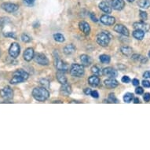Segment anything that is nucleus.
Wrapping results in <instances>:
<instances>
[{
	"instance_id": "obj_11",
	"label": "nucleus",
	"mask_w": 150,
	"mask_h": 150,
	"mask_svg": "<svg viewBox=\"0 0 150 150\" xmlns=\"http://www.w3.org/2000/svg\"><path fill=\"white\" fill-rule=\"evenodd\" d=\"M134 28L135 29H139L143 31L144 32H149L150 29V26L149 24L145 23V21H142V22H135L134 23Z\"/></svg>"
},
{
	"instance_id": "obj_6",
	"label": "nucleus",
	"mask_w": 150,
	"mask_h": 150,
	"mask_svg": "<svg viewBox=\"0 0 150 150\" xmlns=\"http://www.w3.org/2000/svg\"><path fill=\"white\" fill-rule=\"evenodd\" d=\"M35 62L38 63L40 65H48L49 64V60L44 54L42 53H38L34 55Z\"/></svg>"
},
{
	"instance_id": "obj_7",
	"label": "nucleus",
	"mask_w": 150,
	"mask_h": 150,
	"mask_svg": "<svg viewBox=\"0 0 150 150\" xmlns=\"http://www.w3.org/2000/svg\"><path fill=\"white\" fill-rule=\"evenodd\" d=\"M54 64H55V67L57 68V69L58 71L65 72V71H67L69 70V66H68V64L60 59L59 57H54Z\"/></svg>"
},
{
	"instance_id": "obj_23",
	"label": "nucleus",
	"mask_w": 150,
	"mask_h": 150,
	"mask_svg": "<svg viewBox=\"0 0 150 150\" xmlns=\"http://www.w3.org/2000/svg\"><path fill=\"white\" fill-rule=\"evenodd\" d=\"M76 47L72 44H69V45H67L66 47L64 48V53L66 55H71L73 53H75L76 51Z\"/></svg>"
},
{
	"instance_id": "obj_14",
	"label": "nucleus",
	"mask_w": 150,
	"mask_h": 150,
	"mask_svg": "<svg viewBox=\"0 0 150 150\" xmlns=\"http://www.w3.org/2000/svg\"><path fill=\"white\" fill-rule=\"evenodd\" d=\"M34 55H35V52L34 50L32 48H28V49L25 50V51L24 52V59L26 61V62H30L32 61L33 58H34Z\"/></svg>"
},
{
	"instance_id": "obj_29",
	"label": "nucleus",
	"mask_w": 150,
	"mask_h": 150,
	"mask_svg": "<svg viewBox=\"0 0 150 150\" xmlns=\"http://www.w3.org/2000/svg\"><path fill=\"white\" fill-rule=\"evenodd\" d=\"M54 39L55 41L59 42H64V37L62 34H60V33H57V34L54 35Z\"/></svg>"
},
{
	"instance_id": "obj_36",
	"label": "nucleus",
	"mask_w": 150,
	"mask_h": 150,
	"mask_svg": "<svg viewBox=\"0 0 150 150\" xmlns=\"http://www.w3.org/2000/svg\"><path fill=\"white\" fill-rule=\"evenodd\" d=\"M135 93L138 95H140V94H142L144 93V90L142 89V87H141V86H138L135 89Z\"/></svg>"
},
{
	"instance_id": "obj_26",
	"label": "nucleus",
	"mask_w": 150,
	"mask_h": 150,
	"mask_svg": "<svg viewBox=\"0 0 150 150\" xmlns=\"http://www.w3.org/2000/svg\"><path fill=\"white\" fill-rule=\"evenodd\" d=\"M120 50L121 53L126 56H130L132 54V48L130 47H122Z\"/></svg>"
},
{
	"instance_id": "obj_24",
	"label": "nucleus",
	"mask_w": 150,
	"mask_h": 150,
	"mask_svg": "<svg viewBox=\"0 0 150 150\" xmlns=\"http://www.w3.org/2000/svg\"><path fill=\"white\" fill-rule=\"evenodd\" d=\"M133 36L135 38L136 40H142L145 36V32L139 29H135L133 32Z\"/></svg>"
},
{
	"instance_id": "obj_40",
	"label": "nucleus",
	"mask_w": 150,
	"mask_h": 150,
	"mask_svg": "<svg viewBox=\"0 0 150 150\" xmlns=\"http://www.w3.org/2000/svg\"><path fill=\"white\" fill-rule=\"evenodd\" d=\"M23 1L25 2V4H27L28 6H32L33 5V3H35V0H23Z\"/></svg>"
},
{
	"instance_id": "obj_17",
	"label": "nucleus",
	"mask_w": 150,
	"mask_h": 150,
	"mask_svg": "<svg viewBox=\"0 0 150 150\" xmlns=\"http://www.w3.org/2000/svg\"><path fill=\"white\" fill-rule=\"evenodd\" d=\"M80 61L82 62V65H83L84 67H88L91 64L92 60L88 55L86 54H83L80 56Z\"/></svg>"
},
{
	"instance_id": "obj_31",
	"label": "nucleus",
	"mask_w": 150,
	"mask_h": 150,
	"mask_svg": "<svg viewBox=\"0 0 150 150\" xmlns=\"http://www.w3.org/2000/svg\"><path fill=\"white\" fill-rule=\"evenodd\" d=\"M91 71H92V72H93V73L95 75V76H100V75L102 73L101 71V69H99L98 66L92 67V68H91Z\"/></svg>"
},
{
	"instance_id": "obj_3",
	"label": "nucleus",
	"mask_w": 150,
	"mask_h": 150,
	"mask_svg": "<svg viewBox=\"0 0 150 150\" xmlns=\"http://www.w3.org/2000/svg\"><path fill=\"white\" fill-rule=\"evenodd\" d=\"M84 66L79 64H73L70 69V74L74 77H83L84 76Z\"/></svg>"
},
{
	"instance_id": "obj_27",
	"label": "nucleus",
	"mask_w": 150,
	"mask_h": 150,
	"mask_svg": "<svg viewBox=\"0 0 150 150\" xmlns=\"http://www.w3.org/2000/svg\"><path fill=\"white\" fill-rule=\"evenodd\" d=\"M99 59H100L101 63H103V64H108L110 62L111 58L107 54H102V55H101L99 57Z\"/></svg>"
},
{
	"instance_id": "obj_48",
	"label": "nucleus",
	"mask_w": 150,
	"mask_h": 150,
	"mask_svg": "<svg viewBox=\"0 0 150 150\" xmlns=\"http://www.w3.org/2000/svg\"><path fill=\"white\" fill-rule=\"evenodd\" d=\"M149 57H150V51H149Z\"/></svg>"
},
{
	"instance_id": "obj_34",
	"label": "nucleus",
	"mask_w": 150,
	"mask_h": 150,
	"mask_svg": "<svg viewBox=\"0 0 150 150\" xmlns=\"http://www.w3.org/2000/svg\"><path fill=\"white\" fill-rule=\"evenodd\" d=\"M40 83H41V84H42L43 87H45L46 89L49 88L50 83H49V81L47 80V79H41V80H40Z\"/></svg>"
},
{
	"instance_id": "obj_21",
	"label": "nucleus",
	"mask_w": 150,
	"mask_h": 150,
	"mask_svg": "<svg viewBox=\"0 0 150 150\" xmlns=\"http://www.w3.org/2000/svg\"><path fill=\"white\" fill-rule=\"evenodd\" d=\"M61 93H62L64 96H69V94L71 93V86L68 83L63 84V86L61 87Z\"/></svg>"
},
{
	"instance_id": "obj_41",
	"label": "nucleus",
	"mask_w": 150,
	"mask_h": 150,
	"mask_svg": "<svg viewBox=\"0 0 150 150\" xmlns=\"http://www.w3.org/2000/svg\"><path fill=\"white\" fill-rule=\"evenodd\" d=\"M142 85L145 87H150V82L148 81V80H143Z\"/></svg>"
},
{
	"instance_id": "obj_44",
	"label": "nucleus",
	"mask_w": 150,
	"mask_h": 150,
	"mask_svg": "<svg viewBox=\"0 0 150 150\" xmlns=\"http://www.w3.org/2000/svg\"><path fill=\"white\" fill-rule=\"evenodd\" d=\"M91 90L90 88H86L84 90V93L86 94V95H91Z\"/></svg>"
},
{
	"instance_id": "obj_10",
	"label": "nucleus",
	"mask_w": 150,
	"mask_h": 150,
	"mask_svg": "<svg viewBox=\"0 0 150 150\" xmlns=\"http://www.w3.org/2000/svg\"><path fill=\"white\" fill-rule=\"evenodd\" d=\"M100 21L102 24L105 25H108V26H111V25H113L116 22V19L115 17H111L109 15H102L100 18Z\"/></svg>"
},
{
	"instance_id": "obj_4",
	"label": "nucleus",
	"mask_w": 150,
	"mask_h": 150,
	"mask_svg": "<svg viewBox=\"0 0 150 150\" xmlns=\"http://www.w3.org/2000/svg\"><path fill=\"white\" fill-rule=\"evenodd\" d=\"M21 53L20 45L17 42H13L10 47L9 48V54L13 58H17Z\"/></svg>"
},
{
	"instance_id": "obj_43",
	"label": "nucleus",
	"mask_w": 150,
	"mask_h": 150,
	"mask_svg": "<svg viewBox=\"0 0 150 150\" xmlns=\"http://www.w3.org/2000/svg\"><path fill=\"white\" fill-rule=\"evenodd\" d=\"M132 83H133L134 86H139V80H138V79H134L133 80H132Z\"/></svg>"
},
{
	"instance_id": "obj_28",
	"label": "nucleus",
	"mask_w": 150,
	"mask_h": 150,
	"mask_svg": "<svg viewBox=\"0 0 150 150\" xmlns=\"http://www.w3.org/2000/svg\"><path fill=\"white\" fill-rule=\"evenodd\" d=\"M134 99V94L132 93H126L123 96V101L127 103H130V101Z\"/></svg>"
},
{
	"instance_id": "obj_2",
	"label": "nucleus",
	"mask_w": 150,
	"mask_h": 150,
	"mask_svg": "<svg viewBox=\"0 0 150 150\" xmlns=\"http://www.w3.org/2000/svg\"><path fill=\"white\" fill-rule=\"evenodd\" d=\"M96 40L98 45L101 47H106L110 42L111 35L108 32H101L98 34Z\"/></svg>"
},
{
	"instance_id": "obj_20",
	"label": "nucleus",
	"mask_w": 150,
	"mask_h": 150,
	"mask_svg": "<svg viewBox=\"0 0 150 150\" xmlns=\"http://www.w3.org/2000/svg\"><path fill=\"white\" fill-rule=\"evenodd\" d=\"M56 77H57V79L58 80L61 84H65L68 83V79H67V77L65 76V75L63 71H57V75H56Z\"/></svg>"
},
{
	"instance_id": "obj_22",
	"label": "nucleus",
	"mask_w": 150,
	"mask_h": 150,
	"mask_svg": "<svg viewBox=\"0 0 150 150\" xmlns=\"http://www.w3.org/2000/svg\"><path fill=\"white\" fill-rule=\"evenodd\" d=\"M26 79L24 78L21 76H19V75H17V74H13V76L12 79L10 80V83L11 84H17L21 83H23L25 82Z\"/></svg>"
},
{
	"instance_id": "obj_32",
	"label": "nucleus",
	"mask_w": 150,
	"mask_h": 150,
	"mask_svg": "<svg viewBox=\"0 0 150 150\" xmlns=\"http://www.w3.org/2000/svg\"><path fill=\"white\" fill-rule=\"evenodd\" d=\"M21 39L22 40V42H29L32 41V39H31V37H29L28 35L26 34H23L21 37Z\"/></svg>"
},
{
	"instance_id": "obj_12",
	"label": "nucleus",
	"mask_w": 150,
	"mask_h": 150,
	"mask_svg": "<svg viewBox=\"0 0 150 150\" xmlns=\"http://www.w3.org/2000/svg\"><path fill=\"white\" fill-rule=\"evenodd\" d=\"M111 6L116 10H122L125 6V2L123 0H112Z\"/></svg>"
},
{
	"instance_id": "obj_33",
	"label": "nucleus",
	"mask_w": 150,
	"mask_h": 150,
	"mask_svg": "<svg viewBox=\"0 0 150 150\" xmlns=\"http://www.w3.org/2000/svg\"><path fill=\"white\" fill-rule=\"evenodd\" d=\"M140 18L141 20H142V21H145L147 20L148 18V14L147 13L145 12V11H140Z\"/></svg>"
},
{
	"instance_id": "obj_1",
	"label": "nucleus",
	"mask_w": 150,
	"mask_h": 150,
	"mask_svg": "<svg viewBox=\"0 0 150 150\" xmlns=\"http://www.w3.org/2000/svg\"><path fill=\"white\" fill-rule=\"evenodd\" d=\"M32 96L36 101H45L49 98L50 93L45 87H35L32 91Z\"/></svg>"
},
{
	"instance_id": "obj_45",
	"label": "nucleus",
	"mask_w": 150,
	"mask_h": 150,
	"mask_svg": "<svg viewBox=\"0 0 150 150\" xmlns=\"http://www.w3.org/2000/svg\"><path fill=\"white\" fill-rule=\"evenodd\" d=\"M90 16H91V20L93 21H94V22H97V21H98V19H97V17H95V16H93V13H91V14H90Z\"/></svg>"
},
{
	"instance_id": "obj_9",
	"label": "nucleus",
	"mask_w": 150,
	"mask_h": 150,
	"mask_svg": "<svg viewBox=\"0 0 150 150\" xmlns=\"http://www.w3.org/2000/svg\"><path fill=\"white\" fill-rule=\"evenodd\" d=\"M102 74L105 76H108L109 78H116L118 76V72L116 69H114L112 67H107L102 70Z\"/></svg>"
},
{
	"instance_id": "obj_25",
	"label": "nucleus",
	"mask_w": 150,
	"mask_h": 150,
	"mask_svg": "<svg viewBox=\"0 0 150 150\" xmlns=\"http://www.w3.org/2000/svg\"><path fill=\"white\" fill-rule=\"evenodd\" d=\"M138 5L142 9H148L150 7V0H139Z\"/></svg>"
},
{
	"instance_id": "obj_47",
	"label": "nucleus",
	"mask_w": 150,
	"mask_h": 150,
	"mask_svg": "<svg viewBox=\"0 0 150 150\" xmlns=\"http://www.w3.org/2000/svg\"><path fill=\"white\" fill-rule=\"evenodd\" d=\"M127 1H128L129 3H132V2H134V0H127Z\"/></svg>"
},
{
	"instance_id": "obj_35",
	"label": "nucleus",
	"mask_w": 150,
	"mask_h": 150,
	"mask_svg": "<svg viewBox=\"0 0 150 150\" xmlns=\"http://www.w3.org/2000/svg\"><path fill=\"white\" fill-rule=\"evenodd\" d=\"M4 36L7 37V38H13L14 40L17 39V36H16L14 32H6V33H4Z\"/></svg>"
},
{
	"instance_id": "obj_46",
	"label": "nucleus",
	"mask_w": 150,
	"mask_h": 150,
	"mask_svg": "<svg viewBox=\"0 0 150 150\" xmlns=\"http://www.w3.org/2000/svg\"><path fill=\"white\" fill-rule=\"evenodd\" d=\"M134 103H135V104L140 103V100H139L138 98H134Z\"/></svg>"
},
{
	"instance_id": "obj_8",
	"label": "nucleus",
	"mask_w": 150,
	"mask_h": 150,
	"mask_svg": "<svg viewBox=\"0 0 150 150\" xmlns=\"http://www.w3.org/2000/svg\"><path fill=\"white\" fill-rule=\"evenodd\" d=\"M1 7L3 10H5L6 12L7 13H14L15 11H17L18 10L19 6L15 4V3H3L1 5Z\"/></svg>"
},
{
	"instance_id": "obj_30",
	"label": "nucleus",
	"mask_w": 150,
	"mask_h": 150,
	"mask_svg": "<svg viewBox=\"0 0 150 150\" xmlns=\"http://www.w3.org/2000/svg\"><path fill=\"white\" fill-rule=\"evenodd\" d=\"M108 102H110V103H118V99L116 98V96H115V94L114 93H110L109 95H108Z\"/></svg>"
},
{
	"instance_id": "obj_42",
	"label": "nucleus",
	"mask_w": 150,
	"mask_h": 150,
	"mask_svg": "<svg viewBox=\"0 0 150 150\" xmlns=\"http://www.w3.org/2000/svg\"><path fill=\"white\" fill-rule=\"evenodd\" d=\"M143 77L145 79H150V71H145V73L143 74Z\"/></svg>"
},
{
	"instance_id": "obj_13",
	"label": "nucleus",
	"mask_w": 150,
	"mask_h": 150,
	"mask_svg": "<svg viewBox=\"0 0 150 150\" xmlns=\"http://www.w3.org/2000/svg\"><path fill=\"white\" fill-rule=\"evenodd\" d=\"M114 31L117 33H120V34L123 35L124 36H128L129 35H130V32H129V30L128 28L124 26L123 25H116L115 27H114Z\"/></svg>"
},
{
	"instance_id": "obj_18",
	"label": "nucleus",
	"mask_w": 150,
	"mask_h": 150,
	"mask_svg": "<svg viewBox=\"0 0 150 150\" xmlns=\"http://www.w3.org/2000/svg\"><path fill=\"white\" fill-rule=\"evenodd\" d=\"M98 6L103 12H105L107 14H109V13H112V8L110 7V6L108 5V3H106V2H101V3H100Z\"/></svg>"
},
{
	"instance_id": "obj_37",
	"label": "nucleus",
	"mask_w": 150,
	"mask_h": 150,
	"mask_svg": "<svg viewBox=\"0 0 150 150\" xmlns=\"http://www.w3.org/2000/svg\"><path fill=\"white\" fill-rule=\"evenodd\" d=\"M91 95L92 96V98H99V93L97 91H91Z\"/></svg>"
},
{
	"instance_id": "obj_16",
	"label": "nucleus",
	"mask_w": 150,
	"mask_h": 150,
	"mask_svg": "<svg viewBox=\"0 0 150 150\" xmlns=\"http://www.w3.org/2000/svg\"><path fill=\"white\" fill-rule=\"evenodd\" d=\"M104 83L108 88H116V86L119 85L118 81L116 80L114 78H109L108 79H105L104 81Z\"/></svg>"
},
{
	"instance_id": "obj_15",
	"label": "nucleus",
	"mask_w": 150,
	"mask_h": 150,
	"mask_svg": "<svg viewBox=\"0 0 150 150\" xmlns=\"http://www.w3.org/2000/svg\"><path fill=\"white\" fill-rule=\"evenodd\" d=\"M79 28L81 32H83L85 35H89L91 32V27L88 23L86 21H80L79 24Z\"/></svg>"
},
{
	"instance_id": "obj_5",
	"label": "nucleus",
	"mask_w": 150,
	"mask_h": 150,
	"mask_svg": "<svg viewBox=\"0 0 150 150\" xmlns=\"http://www.w3.org/2000/svg\"><path fill=\"white\" fill-rule=\"evenodd\" d=\"M0 95L4 100H10L13 97V91L10 86H6L0 91Z\"/></svg>"
},
{
	"instance_id": "obj_19",
	"label": "nucleus",
	"mask_w": 150,
	"mask_h": 150,
	"mask_svg": "<svg viewBox=\"0 0 150 150\" xmlns=\"http://www.w3.org/2000/svg\"><path fill=\"white\" fill-rule=\"evenodd\" d=\"M88 83L91 86L96 87V86H98L100 84V79H99V77H98V76L94 75V76L89 77Z\"/></svg>"
},
{
	"instance_id": "obj_39",
	"label": "nucleus",
	"mask_w": 150,
	"mask_h": 150,
	"mask_svg": "<svg viewBox=\"0 0 150 150\" xmlns=\"http://www.w3.org/2000/svg\"><path fill=\"white\" fill-rule=\"evenodd\" d=\"M143 98H144V101H146V102H149L150 101V93H145L144 94V97H143Z\"/></svg>"
},
{
	"instance_id": "obj_38",
	"label": "nucleus",
	"mask_w": 150,
	"mask_h": 150,
	"mask_svg": "<svg viewBox=\"0 0 150 150\" xmlns=\"http://www.w3.org/2000/svg\"><path fill=\"white\" fill-rule=\"evenodd\" d=\"M121 80H122V82L124 83H129L130 82V77L127 76H123V78H122Z\"/></svg>"
}]
</instances>
